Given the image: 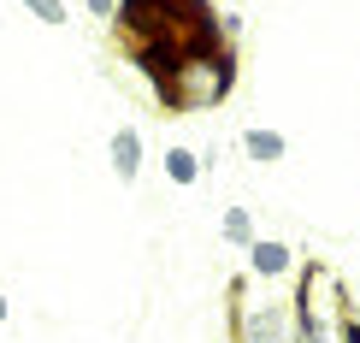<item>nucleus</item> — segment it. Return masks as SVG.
Masks as SVG:
<instances>
[{
    "label": "nucleus",
    "mask_w": 360,
    "mask_h": 343,
    "mask_svg": "<svg viewBox=\"0 0 360 343\" xmlns=\"http://www.w3.org/2000/svg\"><path fill=\"white\" fill-rule=\"evenodd\" d=\"M248 273H254V278H283V273H295V249L278 243V237H254Z\"/></svg>",
    "instance_id": "obj_5"
},
{
    "label": "nucleus",
    "mask_w": 360,
    "mask_h": 343,
    "mask_svg": "<svg viewBox=\"0 0 360 343\" xmlns=\"http://www.w3.org/2000/svg\"><path fill=\"white\" fill-rule=\"evenodd\" d=\"M319 285H325V266H302V278H295V343H331V325L319 320Z\"/></svg>",
    "instance_id": "obj_4"
},
{
    "label": "nucleus",
    "mask_w": 360,
    "mask_h": 343,
    "mask_svg": "<svg viewBox=\"0 0 360 343\" xmlns=\"http://www.w3.org/2000/svg\"><path fill=\"white\" fill-rule=\"evenodd\" d=\"M6 314H12V302H6V290H0V325H6Z\"/></svg>",
    "instance_id": "obj_13"
},
{
    "label": "nucleus",
    "mask_w": 360,
    "mask_h": 343,
    "mask_svg": "<svg viewBox=\"0 0 360 343\" xmlns=\"http://www.w3.org/2000/svg\"><path fill=\"white\" fill-rule=\"evenodd\" d=\"M112 24H118V36H124V48H136V42H166V48H177L189 59V66L231 48L213 0H118Z\"/></svg>",
    "instance_id": "obj_1"
},
{
    "label": "nucleus",
    "mask_w": 360,
    "mask_h": 343,
    "mask_svg": "<svg viewBox=\"0 0 360 343\" xmlns=\"http://www.w3.org/2000/svg\"><path fill=\"white\" fill-rule=\"evenodd\" d=\"M89 12L95 18H118V0H89Z\"/></svg>",
    "instance_id": "obj_12"
},
{
    "label": "nucleus",
    "mask_w": 360,
    "mask_h": 343,
    "mask_svg": "<svg viewBox=\"0 0 360 343\" xmlns=\"http://www.w3.org/2000/svg\"><path fill=\"white\" fill-rule=\"evenodd\" d=\"M231 89H236V54L224 48L213 59H195V66L177 71V83L160 89V107L166 113H207V107H219Z\"/></svg>",
    "instance_id": "obj_2"
},
{
    "label": "nucleus",
    "mask_w": 360,
    "mask_h": 343,
    "mask_svg": "<svg viewBox=\"0 0 360 343\" xmlns=\"http://www.w3.org/2000/svg\"><path fill=\"white\" fill-rule=\"evenodd\" d=\"M243 154L260 160V166H278V160L290 154V137L272 130V125H254V130H243Z\"/></svg>",
    "instance_id": "obj_7"
},
{
    "label": "nucleus",
    "mask_w": 360,
    "mask_h": 343,
    "mask_svg": "<svg viewBox=\"0 0 360 343\" xmlns=\"http://www.w3.org/2000/svg\"><path fill=\"white\" fill-rule=\"evenodd\" d=\"M224 243L254 249V219H248V207H224Z\"/></svg>",
    "instance_id": "obj_9"
},
{
    "label": "nucleus",
    "mask_w": 360,
    "mask_h": 343,
    "mask_svg": "<svg viewBox=\"0 0 360 343\" xmlns=\"http://www.w3.org/2000/svg\"><path fill=\"white\" fill-rule=\"evenodd\" d=\"M337 343H360V314L342 302V325H337Z\"/></svg>",
    "instance_id": "obj_11"
},
{
    "label": "nucleus",
    "mask_w": 360,
    "mask_h": 343,
    "mask_svg": "<svg viewBox=\"0 0 360 343\" xmlns=\"http://www.w3.org/2000/svg\"><path fill=\"white\" fill-rule=\"evenodd\" d=\"M107 154H112V177H118V184H136V172H142V137H136V130L118 125L112 142H107Z\"/></svg>",
    "instance_id": "obj_6"
},
{
    "label": "nucleus",
    "mask_w": 360,
    "mask_h": 343,
    "mask_svg": "<svg viewBox=\"0 0 360 343\" xmlns=\"http://www.w3.org/2000/svg\"><path fill=\"white\" fill-rule=\"evenodd\" d=\"M243 290H248V278H236V285H231V332H236V343H295L290 302L243 308Z\"/></svg>",
    "instance_id": "obj_3"
},
{
    "label": "nucleus",
    "mask_w": 360,
    "mask_h": 343,
    "mask_svg": "<svg viewBox=\"0 0 360 343\" xmlns=\"http://www.w3.org/2000/svg\"><path fill=\"white\" fill-rule=\"evenodd\" d=\"M201 172H207V160L195 154V148H166V177L177 189H189V184H201Z\"/></svg>",
    "instance_id": "obj_8"
},
{
    "label": "nucleus",
    "mask_w": 360,
    "mask_h": 343,
    "mask_svg": "<svg viewBox=\"0 0 360 343\" xmlns=\"http://www.w3.org/2000/svg\"><path fill=\"white\" fill-rule=\"evenodd\" d=\"M24 6L36 12V18L48 24V30H59V24H71V12H65V0H24Z\"/></svg>",
    "instance_id": "obj_10"
}]
</instances>
